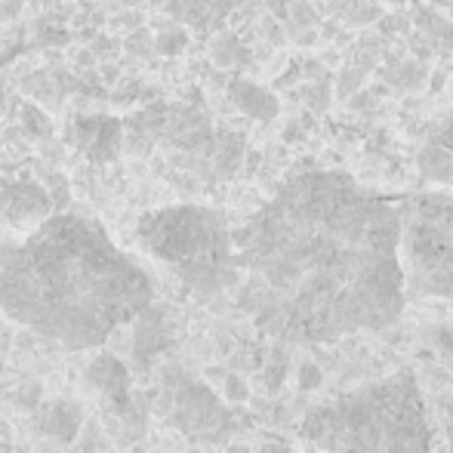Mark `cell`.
I'll list each match as a JSON object with an SVG mask.
<instances>
[{"label":"cell","instance_id":"6da1fadb","mask_svg":"<svg viewBox=\"0 0 453 453\" xmlns=\"http://www.w3.org/2000/svg\"><path fill=\"white\" fill-rule=\"evenodd\" d=\"M238 303L296 346L392 327L407 303L398 203L336 170H305L234 228Z\"/></svg>","mask_w":453,"mask_h":453},{"label":"cell","instance_id":"7a4b0ae2","mask_svg":"<svg viewBox=\"0 0 453 453\" xmlns=\"http://www.w3.org/2000/svg\"><path fill=\"white\" fill-rule=\"evenodd\" d=\"M151 303V274L87 216L56 213L0 247V309L72 352L102 346Z\"/></svg>","mask_w":453,"mask_h":453},{"label":"cell","instance_id":"3957f363","mask_svg":"<svg viewBox=\"0 0 453 453\" xmlns=\"http://www.w3.org/2000/svg\"><path fill=\"white\" fill-rule=\"evenodd\" d=\"M299 432L318 453H432L426 398L411 370L321 401Z\"/></svg>","mask_w":453,"mask_h":453},{"label":"cell","instance_id":"277c9868","mask_svg":"<svg viewBox=\"0 0 453 453\" xmlns=\"http://www.w3.org/2000/svg\"><path fill=\"white\" fill-rule=\"evenodd\" d=\"M136 241L149 257L167 265L188 290L213 296L228 287H241L234 228L219 210L176 203L151 210L139 219Z\"/></svg>","mask_w":453,"mask_h":453},{"label":"cell","instance_id":"5b68a950","mask_svg":"<svg viewBox=\"0 0 453 453\" xmlns=\"http://www.w3.org/2000/svg\"><path fill=\"white\" fill-rule=\"evenodd\" d=\"M398 216L407 296L453 299V191L401 197Z\"/></svg>","mask_w":453,"mask_h":453},{"label":"cell","instance_id":"8992f818","mask_svg":"<svg viewBox=\"0 0 453 453\" xmlns=\"http://www.w3.org/2000/svg\"><path fill=\"white\" fill-rule=\"evenodd\" d=\"M157 413L170 417V423L191 438H210L213 441V438H222L232 429V413L222 407L213 388L201 380H191L182 370H170V376H164Z\"/></svg>","mask_w":453,"mask_h":453},{"label":"cell","instance_id":"52a82bcc","mask_svg":"<svg viewBox=\"0 0 453 453\" xmlns=\"http://www.w3.org/2000/svg\"><path fill=\"white\" fill-rule=\"evenodd\" d=\"M53 216L50 191L37 182H10L0 188V219L12 228H37Z\"/></svg>","mask_w":453,"mask_h":453},{"label":"cell","instance_id":"ba28073f","mask_svg":"<svg viewBox=\"0 0 453 453\" xmlns=\"http://www.w3.org/2000/svg\"><path fill=\"white\" fill-rule=\"evenodd\" d=\"M72 142L78 151H84L87 161L108 164L124 145V124L108 114H84L72 124Z\"/></svg>","mask_w":453,"mask_h":453},{"label":"cell","instance_id":"9c48e42d","mask_svg":"<svg viewBox=\"0 0 453 453\" xmlns=\"http://www.w3.org/2000/svg\"><path fill=\"white\" fill-rule=\"evenodd\" d=\"M35 429L56 448H68L78 441L84 429V407L68 398L47 401L35 411Z\"/></svg>","mask_w":453,"mask_h":453},{"label":"cell","instance_id":"30bf717a","mask_svg":"<svg viewBox=\"0 0 453 453\" xmlns=\"http://www.w3.org/2000/svg\"><path fill=\"white\" fill-rule=\"evenodd\" d=\"M417 164L426 182H435L453 191V118L429 133V139L419 149Z\"/></svg>","mask_w":453,"mask_h":453},{"label":"cell","instance_id":"8fae6325","mask_svg":"<svg viewBox=\"0 0 453 453\" xmlns=\"http://www.w3.org/2000/svg\"><path fill=\"white\" fill-rule=\"evenodd\" d=\"M133 324H136V346H133L136 349V361L142 364V367H149L151 358L167 352L170 340H173V327H170L167 309L151 303Z\"/></svg>","mask_w":453,"mask_h":453},{"label":"cell","instance_id":"7c38bea8","mask_svg":"<svg viewBox=\"0 0 453 453\" xmlns=\"http://www.w3.org/2000/svg\"><path fill=\"white\" fill-rule=\"evenodd\" d=\"M22 127L31 133V136H37V139H47L50 133H53V124H50V118L37 105H22Z\"/></svg>","mask_w":453,"mask_h":453},{"label":"cell","instance_id":"4fadbf2b","mask_svg":"<svg viewBox=\"0 0 453 453\" xmlns=\"http://www.w3.org/2000/svg\"><path fill=\"white\" fill-rule=\"evenodd\" d=\"M41 401H43L41 382H28V386H22L16 392V404L25 407V411H37V407H41Z\"/></svg>","mask_w":453,"mask_h":453},{"label":"cell","instance_id":"5bb4252c","mask_svg":"<svg viewBox=\"0 0 453 453\" xmlns=\"http://www.w3.org/2000/svg\"><path fill=\"white\" fill-rule=\"evenodd\" d=\"M226 398L228 401H247V398H250V388L244 386V380H241V376H234V373L226 376Z\"/></svg>","mask_w":453,"mask_h":453},{"label":"cell","instance_id":"9a60e30c","mask_svg":"<svg viewBox=\"0 0 453 453\" xmlns=\"http://www.w3.org/2000/svg\"><path fill=\"white\" fill-rule=\"evenodd\" d=\"M318 382H321V373H318V367L305 364V367L299 370V386H303V388H315Z\"/></svg>","mask_w":453,"mask_h":453},{"label":"cell","instance_id":"2e32d148","mask_svg":"<svg viewBox=\"0 0 453 453\" xmlns=\"http://www.w3.org/2000/svg\"><path fill=\"white\" fill-rule=\"evenodd\" d=\"M259 453H296V450H293L290 444H280V441L274 444V441H272V444H265V448L259 450Z\"/></svg>","mask_w":453,"mask_h":453},{"label":"cell","instance_id":"e0dca14e","mask_svg":"<svg viewBox=\"0 0 453 453\" xmlns=\"http://www.w3.org/2000/svg\"><path fill=\"white\" fill-rule=\"evenodd\" d=\"M226 453H250V450H247L244 444H232V448H228Z\"/></svg>","mask_w":453,"mask_h":453},{"label":"cell","instance_id":"ac0fdd59","mask_svg":"<svg viewBox=\"0 0 453 453\" xmlns=\"http://www.w3.org/2000/svg\"><path fill=\"white\" fill-rule=\"evenodd\" d=\"M6 105V87H4V81H0V108Z\"/></svg>","mask_w":453,"mask_h":453}]
</instances>
